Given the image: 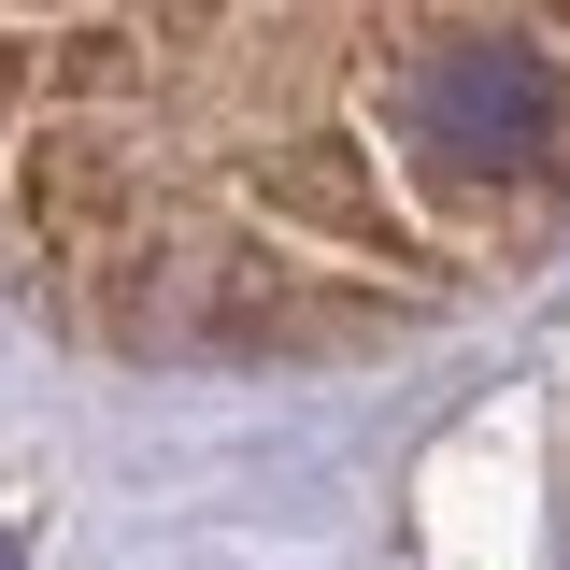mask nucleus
I'll return each instance as SVG.
<instances>
[{"label": "nucleus", "instance_id": "1", "mask_svg": "<svg viewBox=\"0 0 570 570\" xmlns=\"http://www.w3.org/2000/svg\"><path fill=\"white\" fill-rule=\"evenodd\" d=\"M570 257V0H0V299L129 371H343Z\"/></svg>", "mask_w": 570, "mask_h": 570}]
</instances>
